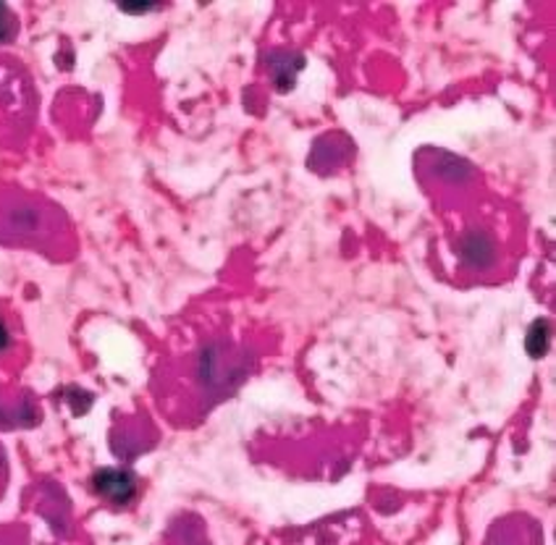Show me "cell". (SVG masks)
<instances>
[{"instance_id":"6da1fadb","label":"cell","mask_w":556,"mask_h":545,"mask_svg":"<svg viewBox=\"0 0 556 545\" xmlns=\"http://www.w3.org/2000/svg\"><path fill=\"white\" fill-rule=\"evenodd\" d=\"M94 491L116 506H126L137 493L135 474L126 470H100L92 480Z\"/></svg>"},{"instance_id":"7a4b0ae2","label":"cell","mask_w":556,"mask_h":545,"mask_svg":"<svg viewBox=\"0 0 556 545\" xmlns=\"http://www.w3.org/2000/svg\"><path fill=\"white\" fill-rule=\"evenodd\" d=\"M526 344H528V352L533 354V357H541V354H546V348H548V322H543V320L535 322V326L528 331Z\"/></svg>"},{"instance_id":"3957f363","label":"cell","mask_w":556,"mask_h":545,"mask_svg":"<svg viewBox=\"0 0 556 545\" xmlns=\"http://www.w3.org/2000/svg\"><path fill=\"white\" fill-rule=\"evenodd\" d=\"M14 35V22H11V14L5 5H0V42L9 40Z\"/></svg>"},{"instance_id":"277c9868","label":"cell","mask_w":556,"mask_h":545,"mask_svg":"<svg viewBox=\"0 0 556 545\" xmlns=\"http://www.w3.org/2000/svg\"><path fill=\"white\" fill-rule=\"evenodd\" d=\"M5 344H9V333H5V326L0 322V348H3Z\"/></svg>"}]
</instances>
